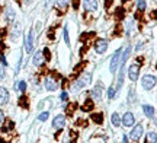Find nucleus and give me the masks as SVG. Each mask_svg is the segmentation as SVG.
Masks as SVG:
<instances>
[{
    "instance_id": "f257e3e1",
    "label": "nucleus",
    "mask_w": 157,
    "mask_h": 143,
    "mask_svg": "<svg viewBox=\"0 0 157 143\" xmlns=\"http://www.w3.org/2000/svg\"><path fill=\"white\" fill-rule=\"evenodd\" d=\"M141 85H143V88H144L146 91L153 89L154 85H156V76H153V74H146V76L141 79Z\"/></svg>"
},
{
    "instance_id": "f03ea898",
    "label": "nucleus",
    "mask_w": 157,
    "mask_h": 143,
    "mask_svg": "<svg viewBox=\"0 0 157 143\" xmlns=\"http://www.w3.org/2000/svg\"><path fill=\"white\" fill-rule=\"evenodd\" d=\"M121 53H122V50L119 48V50L115 51V54H113L112 58H111V63H109V72H111V73H115V72H117L118 63H119V60H121Z\"/></svg>"
},
{
    "instance_id": "7ed1b4c3",
    "label": "nucleus",
    "mask_w": 157,
    "mask_h": 143,
    "mask_svg": "<svg viewBox=\"0 0 157 143\" xmlns=\"http://www.w3.org/2000/svg\"><path fill=\"white\" fill-rule=\"evenodd\" d=\"M44 85H45V89H47V91H56L57 88H58V82H57V79H54V77H45Z\"/></svg>"
},
{
    "instance_id": "20e7f679",
    "label": "nucleus",
    "mask_w": 157,
    "mask_h": 143,
    "mask_svg": "<svg viewBox=\"0 0 157 143\" xmlns=\"http://www.w3.org/2000/svg\"><path fill=\"white\" fill-rule=\"evenodd\" d=\"M138 73H140V66H137V64H131L128 69V77L132 82H135V80L138 79Z\"/></svg>"
},
{
    "instance_id": "39448f33",
    "label": "nucleus",
    "mask_w": 157,
    "mask_h": 143,
    "mask_svg": "<svg viewBox=\"0 0 157 143\" xmlns=\"http://www.w3.org/2000/svg\"><path fill=\"white\" fill-rule=\"evenodd\" d=\"M64 126H66V117H64V115L60 114V115H57L56 118L52 120V127L57 129V130H61Z\"/></svg>"
},
{
    "instance_id": "423d86ee",
    "label": "nucleus",
    "mask_w": 157,
    "mask_h": 143,
    "mask_svg": "<svg viewBox=\"0 0 157 143\" xmlns=\"http://www.w3.org/2000/svg\"><path fill=\"white\" fill-rule=\"evenodd\" d=\"M95 50L98 54H103L108 50V41L106 40H98L95 44Z\"/></svg>"
},
{
    "instance_id": "0eeeda50",
    "label": "nucleus",
    "mask_w": 157,
    "mask_h": 143,
    "mask_svg": "<svg viewBox=\"0 0 157 143\" xmlns=\"http://www.w3.org/2000/svg\"><path fill=\"white\" fill-rule=\"evenodd\" d=\"M141 136H143V126H135L134 129H132L131 134H129L131 140H134V142H138Z\"/></svg>"
},
{
    "instance_id": "6e6552de",
    "label": "nucleus",
    "mask_w": 157,
    "mask_h": 143,
    "mask_svg": "<svg viewBox=\"0 0 157 143\" xmlns=\"http://www.w3.org/2000/svg\"><path fill=\"white\" fill-rule=\"evenodd\" d=\"M134 121H135V118H134V115H132V113H125L124 117L121 118V123H122L125 127L132 126V124H134Z\"/></svg>"
},
{
    "instance_id": "1a4fd4ad",
    "label": "nucleus",
    "mask_w": 157,
    "mask_h": 143,
    "mask_svg": "<svg viewBox=\"0 0 157 143\" xmlns=\"http://www.w3.org/2000/svg\"><path fill=\"white\" fill-rule=\"evenodd\" d=\"M83 7H84V10H87V12L96 10L98 9V0H84Z\"/></svg>"
},
{
    "instance_id": "9d476101",
    "label": "nucleus",
    "mask_w": 157,
    "mask_h": 143,
    "mask_svg": "<svg viewBox=\"0 0 157 143\" xmlns=\"http://www.w3.org/2000/svg\"><path fill=\"white\" fill-rule=\"evenodd\" d=\"M44 54H42V51H38L35 53V56L32 57V63H34V66H36V67H39V66H42L44 64Z\"/></svg>"
},
{
    "instance_id": "9b49d317",
    "label": "nucleus",
    "mask_w": 157,
    "mask_h": 143,
    "mask_svg": "<svg viewBox=\"0 0 157 143\" xmlns=\"http://www.w3.org/2000/svg\"><path fill=\"white\" fill-rule=\"evenodd\" d=\"M9 101V92L6 88L0 86V105H6Z\"/></svg>"
},
{
    "instance_id": "f8f14e48",
    "label": "nucleus",
    "mask_w": 157,
    "mask_h": 143,
    "mask_svg": "<svg viewBox=\"0 0 157 143\" xmlns=\"http://www.w3.org/2000/svg\"><path fill=\"white\" fill-rule=\"evenodd\" d=\"M25 44H26V51L28 53L32 51V46H34V31H31V34H29V37L26 38Z\"/></svg>"
},
{
    "instance_id": "ddd939ff",
    "label": "nucleus",
    "mask_w": 157,
    "mask_h": 143,
    "mask_svg": "<svg viewBox=\"0 0 157 143\" xmlns=\"http://www.w3.org/2000/svg\"><path fill=\"white\" fill-rule=\"evenodd\" d=\"M19 34H21V23L16 22V23H15V26H13V29H12L10 38H12V40H16L17 37H19Z\"/></svg>"
},
{
    "instance_id": "4468645a",
    "label": "nucleus",
    "mask_w": 157,
    "mask_h": 143,
    "mask_svg": "<svg viewBox=\"0 0 157 143\" xmlns=\"http://www.w3.org/2000/svg\"><path fill=\"white\" fill-rule=\"evenodd\" d=\"M111 123H112V126H115V127L121 126V117H119L118 113H113V114L111 115Z\"/></svg>"
},
{
    "instance_id": "2eb2a0df",
    "label": "nucleus",
    "mask_w": 157,
    "mask_h": 143,
    "mask_svg": "<svg viewBox=\"0 0 157 143\" xmlns=\"http://www.w3.org/2000/svg\"><path fill=\"white\" fill-rule=\"evenodd\" d=\"M143 109H144V113H146V115L148 117V118H154V108H153V107H150V105H144Z\"/></svg>"
},
{
    "instance_id": "dca6fc26",
    "label": "nucleus",
    "mask_w": 157,
    "mask_h": 143,
    "mask_svg": "<svg viewBox=\"0 0 157 143\" xmlns=\"http://www.w3.org/2000/svg\"><path fill=\"white\" fill-rule=\"evenodd\" d=\"M6 19L12 22V21H15V10L12 9V7H7L6 9Z\"/></svg>"
},
{
    "instance_id": "f3484780",
    "label": "nucleus",
    "mask_w": 157,
    "mask_h": 143,
    "mask_svg": "<svg viewBox=\"0 0 157 143\" xmlns=\"http://www.w3.org/2000/svg\"><path fill=\"white\" fill-rule=\"evenodd\" d=\"M80 80L83 82L84 85H89L90 80H92V73H89V72H86V73H83V76L80 77Z\"/></svg>"
},
{
    "instance_id": "a211bd4d",
    "label": "nucleus",
    "mask_w": 157,
    "mask_h": 143,
    "mask_svg": "<svg viewBox=\"0 0 157 143\" xmlns=\"http://www.w3.org/2000/svg\"><path fill=\"white\" fill-rule=\"evenodd\" d=\"M129 54H131V47H127V50L124 51V56H121V63L125 64V62H127V58L129 57Z\"/></svg>"
},
{
    "instance_id": "6ab92c4d",
    "label": "nucleus",
    "mask_w": 157,
    "mask_h": 143,
    "mask_svg": "<svg viewBox=\"0 0 157 143\" xmlns=\"http://www.w3.org/2000/svg\"><path fill=\"white\" fill-rule=\"evenodd\" d=\"M147 142L156 143V142H157V133H156V132L148 133V134H147Z\"/></svg>"
},
{
    "instance_id": "aec40b11",
    "label": "nucleus",
    "mask_w": 157,
    "mask_h": 143,
    "mask_svg": "<svg viewBox=\"0 0 157 143\" xmlns=\"http://www.w3.org/2000/svg\"><path fill=\"white\" fill-rule=\"evenodd\" d=\"M92 120L96 121L98 124H101L103 121V114H92Z\"/></svg>"
},
{
    "instance_id": "412c9836",
    "label": "nucleus",
    "mask_w": 157,
    "mask_h": 143,
    "mask_svg": "<svg viewBox=\"0 0 157 143\" xmlns=\"http://www.w3.org/2000/svg\"><path fill=\"white\" fill-rule=\"evenodd\" d=\"M84 105L83 107H82V109H83V111H90V109L93 108V104H92V101H90V99H87V101H84Z\"/></svg>"
},
{
    "instance_id": "4be33fe9",
    "label": "nucleus",
    "mask_w": 157,
    "mask_h": 143,
    "mask_svg": "<svg viewBox=\"0 0 157 143\" xmlns=\"http://www.w3.org/2000/svg\"><path fill=\"white\" fill-rule=\"evenodd\" d=\"M68 3H70V0H57V5L60 9H64V7H67Z\"/></svg>"
},
{
    "instance_id": "5701e85b",
    "label": "nucleus",
    "mask_w": 157,
    "mask_h": 143,
    "mask_svg": "<svg viewBox=\"0 0 157 143\" xmlns=\"http://www.w3.org/2000/svg\"><path fill=\"white\" fill-rule=\"evenodd\" d=\"M92 97H93V98H99V97H101V85H98L95 89H93V92H92Z\"/></svg>"
},
{
    "instance_id": "b1692460",
    "label": "nucleus",
    "mask_w": 157,
    "mask_h": 143,
    "mask_svg": "<svg viewBox=\"0 0 157 143\" xmlns=\"http://www.w3.org/2000/svg\"><path fill=\"white\" fill-rule=\"evenodd\" d=\"M48 117H50V113H48V111H44V113H41V114H39V120L41 121H47L48 120Z\"/></svg>"
},
{
    "instance_id": "393cba45",
    "label": "nucleus",
    "mask_w": 157,
    "mask_h": 143,
    "mask_svg": "<svg viewBox=\"0 0 157 143\" xmlns=\"http://www.w3.org/2000/svg\"><path fill=\"white\" fill-rule=\"evenodd\" d=\"M17 88H19V91L21 92H23L25 89H26V82H25V80H21L19 85H17Z\"/></svg>"
},
{
    "instance_id": "a878e982",
    "label": "nucleus",
    "mask_w": 157,
    "mask_h": 143,
    "mask_svg": "<svg viewBox=\"0 0 157 143\" xmlns=\"http://www.w3.org/2000/svg\"><path fill=\"white\" fill-rule=\"evenodd\" d=\"M137 5H138V9H140V10H144V9H146V2H144V0H138Z\"/></svg>"
},
{
    "instance_id": "bb28decb",
    "label": "nucleus",
    "mask_w": 157,
    "mask_h": 143,
    "mask_svg": "<svg viewBox=\"0 0 157 143\" xmlns=\"http://www.w3.org/2000/svg\"><path fill=\"white\" fill-rule=\"evenodd\" d=\"M113 95H115V89H113V86H111V88L108 89V97L113 98Z\"/></svg>"
},
{
    "instance_id": "cd10ccee",
    "label": "nucleus",
    "mask_w": 157,
    "mask_h": 143,
    "mask_svg": "<svg viewBox=\"0 0 157 143\" xmlns=\"http://www.w3.org/2000/svg\"><path fill=\"white\" fill-rule=\"evenodd\" d=\"M5 77V64H0V80Z\"/></svg>"
},
{
    "instance_id": "c85d7f7f",
    "label": "nucleus",
    "mask_w": 157,
    "mask_h": 143,
    "mask_svg": "<svg viewBox=\"0 0 157 143\" xmlns=\"http://www.w3.org/2000/svg\"><path fill=\"white\" fill-rule=\"evenodd\" d=\"M64 40H66V42L68 44V31H67V28H64Z\"/></svg>"
},
{
    "instance_id": "c756f323",
    "label": "nucleus",
    "mask_w": 157,
    "mask_h": 143,
    "mask_svg": "<svg viewBox=\"0 0 157 143\" xmlns=\"http://www.w3.org/2000/svg\"><path fill=\"white\" fill-rule=\"evenodd\" d=\"M42 54H44V57L50 58V50H48V48H45L44 51H42Z\"/></svg>"
},
{
    "instance_id": "7c9ffc66",
    "label": "nucleus",
    "mask_w": 157,
    "mask_h": 143,
    "mask_svg": "<svg viewBox=\"0 0 157 143\" xmlns=\"http://www.w3.org/2000/svg\"><path fill=\"white\" fill-rule=\"evenodd\" d=\"M129 101L131 102L134 101V89H131V92H129Z\"/></svg>"
},
{
    "instance_id": "2f4dec72",
    "label": "nucleus",
    "mask_w": 157,
    "mask_h": 143,
    "mask_svg": "<svg viewBox=\"0 0 157 143\" xmlns=\"http://www.w3.org/2000/svg\"><path fill=\"white\" fill-rule=\"evenodd\" d=\"M5 121V114H3V111L0 109V123H3Z\"/></svg>"
},
{
    "instance_id": "473e14b6",
    "label": "nucleus",
    "mask_w": 157,
    "mask_h": 143,
    "mask_svg": "<svg viewBox=\"0 0 157 143\" xmlns=\"http://www.w3.org/2000/svg\"><path fill=\"white\" fill-rule=\"evenodd\" d=\"M67 97H68L67 92H63V93H61V99H67Z\"/></svg>"
}]
</instances>
